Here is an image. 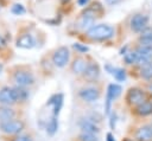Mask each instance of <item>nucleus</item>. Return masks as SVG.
I'll return each instance as SVG.
<instances>
[{
  "label": "nucleus",
  "mask_w": 152,
  "mask_h": 141,
  "mask_svg": "<svg viewBox=\"0 0 152 141\" xmlns=\"http://www.w3.org/2000/svg\"><path fill=\"white\" fill-rule=\"evenodd\" d=\"M13 79H14V82L18 86H23V88L32 85L33 82H34V78H33L32 73L28 72V71H24V70H20L18 72H15Z\"/></svg>",
  "instance_id": "nucleus-6"
},
{
  "label": "nucleus",
  "mask_w": 152,
  "mask_h": 141,
  "mask_svg": "<svg viewBox=\"0 0 152 141\" xmlns=\"http://www.w3.org/2000/svg\"><path fill=\"white\" fill-rule=\"evenodd\" d=\"M1 71H2V65L0 64V72H1Z\"/></svg>",
  "instance_id": "nucleus-35"
},
{
  "label": "nucleus",
  "mask_w": 152,
  "mask_h": 141,
  "mask_svg": "<svg viewBox=\"0 0 152 141\" xmlns=\"http://www.w3.org/2000/svg\"><path fill=\"white\" fill-rule=\"evenodd\" d=\"M12 92H13V97H14L15 102H18V101H25L27 98V91L23 86L12 88Z\"/></svg>",
  "instance_id": "nucleus-21"
},
{
  "label": "nucleus",
  "mask_w": 152,
  "mask_h": 141,
  "mask_svg": "<svg viewBox=\"0 0 152 141\" xmlns=\"http://www.w3.org/2000/svg\"><path fill=\"white\" fill-rule=\"evenodd\" d=\"M140 75L145 79H152V63H147L141 66Z\"/></svg>",
  "instance_id": "nucleus-23"
},
{
  "label": "nucleus",
  "mask_w": 152,
  "mask_h": 141,
  "mask_svg": "<svg viewBox=\"0 0 152 141\" xmlns=\"http://www.w3.org/2000/svg\"><path fill=\"white\" fill-rule=\"evenodd\" d=\"M137 55H138V60L137 64L139 65H145L147 63H150V59L152 57V46H144L140 45L137 50Z\"/></svg>",
  "instance_id": "nucleus-8"
},
{
  "label": "nucleus",
  "mask_w": 152,
  "mask_h": 141,
  "mask_svg": "<svg viewBox=\"0 0 152 141\" xmlns=\"http://www.w3.org/2000/svg\"><path fill=\"white\" fill-rule=\"evenodd\" d=\"M135 111L138 115L140 116H147L152 114V102L150 101H144L142 103H140L139 105H137Z\"/></svg>",
  "instance_id": "nucleus-17"
},
{
  "label": "nucleus",
  "mask_w": 152,
  "mask_h": 141,
  "mask_svg": "<svg viewBox=\"0 0 152 141\" xmlns=\"http://www.w3.org/2000/svg\"><path fill=\"white\" fill-rule=\"evenodd\" d=\"M116 81H125L126 79V72L124 69H120V68H113L112 72H110Z\"/></svg>",
  "instance_id": "nucleus-24"
},
{
  "label": "nucleus",
  "mask_w": 152,
  "mask_h": 141,
  "mask_svg": "<svg viewBox=\"0 0 152 141\" xmlns=\"http://www.w3.org/2000/svg\"><path fill=\"white\" fill-rule=\"evenodd\" d=\"M13 141H32V139H31V136H28V135H19V136H17Z\"/></svg>",
  "instance_id": "nucleus-29"
},
{
  "label": "nucleus",
  "mask_w": 152,
  "mask_h": 141,
  "mask_svg": "<svg viewBox=\"0 0 152 141\" xmlns=\"http://www.w3.org/2000/svg\"><path fill=\"white\" fill-rule=\"evenodd\" d=\"M124 141H133V140H131V139H125Z\"/></svg>",
  "instance_id": "nucleus-34"
},
{
  "label": "nucleus",
  "mask_w": 152,
  "mask_h": 141,
  "mask_svg": "<svg viewBox=\"0 0 152 141\" xmlns=\"http://www.w3.org/2000/svg\"><path fill=\"white\" fill-rule=\"evenodd\" d=\"M80 127H81V129H82L83 132H86V133L97 134V133L100 132L99 127H97L93 121H89V120H83V121H81Z\"/></svg>",
  "instance_id": "nucleus-18"
},
{
  "label": "nucleus",
  "mask_w": 152,
  "mask_h": 141,
  "mask_svg": "<svg viewBox=\"0 0 152 141\" xmlns=\"http://www.w3.org/2000/svg\"><path fill=\"white\" fill-rule=\"evenodd\" d=\"M122 91V88L119 85V84H109L108 86V90H107V98H106V113L109 114L110 113V104H112V101L115 100L116 97L120 96Z\"/></svg>",
  "instance_id": "nucleus-7"
},
{
  "label": "nucleus",
  "mask_w": 152,
  "mask_h": 141,
  "mask_svg": "<svg viewBox=\"0 0 152 141\" xmlns=\"http://www.w3.org/2000/svg\"><path fill=\"white\" fill-rule=\"evenodd\" d=\"M89 1H90V0H77V4H78L80 6H87V5L89 4Z\"/></svg>",
  "instance_id": "nucleus-32"
},
{
  "label": "nucleus",
  "mask_w": 152,
  "mask_h": 141,
  "mask_svg": "<svg viewBox=\"0 0 152 141\" xmlns=\"http://www.w3.org/2000/svg\"><path fill=\"white\" fill-rule=\"evenodd\" d=\"M83 76L89 82H93V81L97 79L99 76H100V66H99V64H96V63H89L87 65L84 72H83Z\"/></svg>",
  "instance_id": "nucleus-10"
},
{
  "label": "nucleus",
  "mask_w": 152,
  "mask_h": 141,
  "mask_svg": "<svg viewBox=\"0 0 152 141\" xmlns=\"http://www.w3.org/2000/svg\"><path fill=\"white\" fill-rule=\"evenodd\" d=\"M125 60L127 64H134L138 60V55L137 51H129L125 53Z\"/></svg>",
  "instance_id": "nucleus-25"
},
{
  "label": "nucleus",
  "mask_w": 152,
  "mask_h": 141,
  "mask_svg": "<svg viewBox=\"0 0 152 141\" xmlns=\"http://www.w3.org/2000/svg\"><path fill=\"white\" fill-rule=\"evenodd\" d=\"M0 129L6 134H17L24 129V122L19 120H8L0 122Z\"/></svg>",
  "instance_id": "nucleus-4"
},
{
  "label": "nucleus",
  "mask_w": 152,
  "mask_h": 141,
  "mask_svg": "<svg viewBox=\"0 0 152 141\" xmlns=\"http://www.w3.org/2000/svg\"><path fill=\"white\" fill-rule=\"evenodd\" d=\"M114 28L108 24H99L91 26L87 31V37L93 40H106L114 36Z\"/></svg>",
  "instance_id": "nucleus-1"
},
{
  "label": "nucleus",
  "mask_w": 152,
  "mask_h": 141,
  "mask_svg": "<svg viewBox=\"0 0 152 141\" xmlns=\"http://www.w3.org/2000/svg\"><path fill=\"white\" fill-rule=\"evenodd\" d=\"M4 47H6V40L4 39L2 36H0V50L4 49Z\"/></svg>",
  "instance_id": "nucleus-31"
},
{
  "label": "nucleus",
  "mask_w": 152,
  "mask_h": 141,
  "mask_svg": "<svg viewBox=\"0 0 152 141\" xmlns=\"http://www.w3.org/2000/svg\"><path fill=\"white\" fill-rule=\"evenodd\" d=\"M78 95L86 102H94V101L99 100L100 91L96 88H84V89H81L80 90Z\"/></svg>",
  "instance_id": "nucleus-9"
},
{
  "label": "nucleus",
  "mask_w": 152,
  "mask_h": 141,
  "mask_svg": "<svg viewBox=\"0 0 152 141\" xmlns=\"http://www.w3.org/2000/svg\"><path fill=\"white\" fill-rule=\"evenodd\" d=\"M126 101L128 102V104L131 105H139L140 103H142L144 101H146V95L145 92L139 89V88H131L127 91L126 95Z\"/></svg>",
  "instance_id": "nucleus-5"
},
{
  "label": "nucleus",
  "mask_w": 152,
  "mask_h": 141,
  "mask_svg": "<svg viewBox=\"0 0 152 141\" xmlns=\"http://www.w3.org/2000/svg\"><path fill=\"white\" fill-rule=\"evenodd\" d=\"M147 25H148V17L146 14H142V13L134 14L129 21L131 30L133 32H137V33H140L145 27H147Z\"/></svg>",
  "instance_id": "nucleus-3"
},
{
  "label": "nucleus",
  "mask_w": 152,
  "mask_h": 141,
  "mask_svg": "<svg viewBox=\"0 0 152 141\" xmlns=\"http://www.w3.org/2000/svg\"><path fill=\"white\" fill-rule=\"evenodd\" d=\"M15 100L13 97V92H12V88L8 86H4L2 89H0V103L5 104V105H10L12 103H14Z\"/></svg>",
  "instance_id": "nucleus-13"
},
{
  "label": "nucleus",
  "mask_w": 152,
  "mask_h": 141,
  "mask_svg": "<svg viewBox=\"0 0 152 141\" xmlns=\"http://www.w3.org/2000/svg\"><path fill=\"white\" fill-rule=\"evenodd\" d=\"M72 46H74V49H75V50H77V51H78L80 53L87 52V51L89 50V49H88L87 46H84V45H82V44H78V43H75V44H74Z\"/></svg>",
  "instance_id": "nucleus-28"
},
{
  "label": "nucleus",
  "mask_w": 152,
  "mask_h": 141,
  "mask_svg": "<svg viewBox=\"0 0 152 141\" xmlns=\"http://www.w3.org/2000/svg\"><path fill=\"white\" fill-rule=\"evenodd\" d=\"M107 141H115V140H114V136H113L110 133L107 134Z\"/></svg>",
  "instance_id": "nucleus-33"
},
{
  "label": "nucleus",
  "mask_w": 152,
  "mask_h": 141,
  "mask_svg": "<svg viewBox=\"0 0 152 141\" xmlns=\"http://www.w3.org/2000/svg\"><path fill=\"white\" fill-rule=\"evenodd\" d=\"M104 1L109 6H115V5H119L120 2H122V0H104Z\"/></svg>",
  "instance_id": "nucleus-30"
},
{
  "label": "nucleus",
  "mask_w": 152,
  "mask_h": 141,
  "mask_svg": "<svg viewBox=\"0 0 152 141\" xmlns=\"http://www.w3.org/2000/svg\"><path fill=\"white\" fill-rule=\"evenodd\" d=\"M15 116V111L10 107H0V122L12 120Z\"/></svg>",
  "instance_id": "nucleus-20"
},
{
  "label": "nucleus",
  "mask_w": 152,
  "mask_h": 141,
  "mask_svg": "<svg viewBox=\"0 0 152 141\" xmlns=\"http://www.w3.org/2000/svg\"><path fill=\"white\" fill-rule=\"evenodd\" d=\"M11 12H12L13 14H15V15H21V14L25 13V8H24L23 5H20V4H15V5L12 6Z\"/></svg>",
  "instance_id": "nucleus-27"
},
{
  "label": "nucleus",
  "mask_w": 152,
  "mask_h": 141,
  "mask_svg": "<svg viewBox=\"0 0 152 141\" xmlns=\"http://www.w3.org/2000/svg\"><path fill=\"white\" fill-rule=\"evenodd\" d=\"M0 8H1V2H0Z\"/></svg>",
  "instance_id": "nucleus-36"
},
{
  "label": "nucleus",
  "mask_w": 152,
  "mask_h": 141,
  "mask_svg": "<svg viewBox=\"0 0 152 141\" xmlns=\"http://www.w3.org/2000/svg\"><path fill=\"white\" fill-rule=\"evenodd\" d=\"M137 141H152V126H144L135 132Z\"/></svg>",
  "instance_id": "nucleus-11"
},
{
  "label": "nucleus",
  "mask_w": 152,
  "mask_h": 141,
  "mask_svg": "<svg viewBox=\"0 0 152 141\" xmlns=\"http://www.w3.org/2000/svg\"><path fill=\"white\" fill-rule=\"evenodd\" d=\"M57 128H58V121L56 118V116L51 117L50 121L48 122V126H46V132L49 135H53L56 132H57Z\"/></svg>",
  "instance_id": "nucleus-22"
},
{
  "label": "nucleus",
  "mask_w": 152,
  "mask_h": 141,
  "mask_svg": "<svg viewBox=\"0 0 152 141\" xmlns=\"http://www.w3.org/2000/svg\"><path fill=\"white\" fill-rule=\"evenodd\" d=\"M78 139H80V141H99V139H97V136L95 134H93V133H86V132H83L78 136Z\"/></svg>",
  "instance_id": "nucleus-26"
},
{
  "label": "nucleus",
  "mask_w": 152,
  "mask_h": 141,
  "mask_svg": "<svg viewBox=\"0 0 152 141\" xmlns=\"http://www.w3.org/2000/svg\"><path fill=\"white\" fill-rule=\"evenodd\" d=\"M96 18L89 15V14H86V13H82L81 17H80V20H78V26L81 28H87V27H91V25L94 24Z\"/></svg>",
  "instance_id": "nucleus-19"
},
{
  "label": "nucleus",
  "mask_w": 152,
  "mask_h": 141,
  "mask_svg": "<svg viewBox=\"0 0 152 141\" xmlns=\"http://www.w3.org/2000/svg\"><path fill=\"white\" fill-rule=\"evenodd\" d=\"M62 104H63V95L62 94L53 95L49 100L48 105H53V116H57L59 114L61 108H62Z\"/></svg>",
  "instance_id": "nucleus-15"
},
{
  "label": "nucleus",
  "mask_w": 152,
  "mask_h": 141,
  "mask_svg": "<svg viewBox=\"0 0 152 141\" xmlns=\"http://www.w3.org/2000/svg\"><path fill=\"white\" fill-rule=\"evenodd\" d=\"M69 57H70L69 49L66 46H59L58 49L55 50L52 55V63L57 68H64L69 62Z\"/></svg>",
  "instance_id": "nucleus-2"
},
{
  "label": "nucleus",
  "mask_w": 152,
  "mask_h": 141,
  "mask_svg": "<svg viewBox=\"0 0 152 141\" xmlns=\"http://www.w3.org/2000/svg\"><path fill=\"white\" fill-rule=\"evenodd\" d=\"M87 65H88V63H87L83 58L77 57V58H75V59L72 60V63H71V70H72L74 73H78V75H80V73H83V72H84Z\"/></svg>",
  "instance_id": "nucleus-16"
},
{
  "label": "nucleus",
  "mask_w": 152,
  "mask_h": 141,
  "mask_svg": "<svg viewBox=\"0 0 152 141\" xmlns=\"http://www.w3.org/2000/svg\"><path fill=\"white\" fill-rule=\"evenodd\" d=\"M138 41L140 45L144 46H152V27H145L138 38Z\"/></svg>",
  "instance_id": "nucleus-14"
},
{
  "label": "nucleus",
  "mask_w": 152,
  "mask_h": 141,
  "mask_svg": "<svg viewBox=\"0 0 152 141\" xmlns=\"http://www.w3.org/2000/svg\"><path fill=\"white\" fill-rule=\"evenodd\" d=\"M17 46L20 49H31L34 46V39L30 33H24L18 37Z\"/></svg>",
  "instance_id": "nucleus-12"
}]
</instances>
